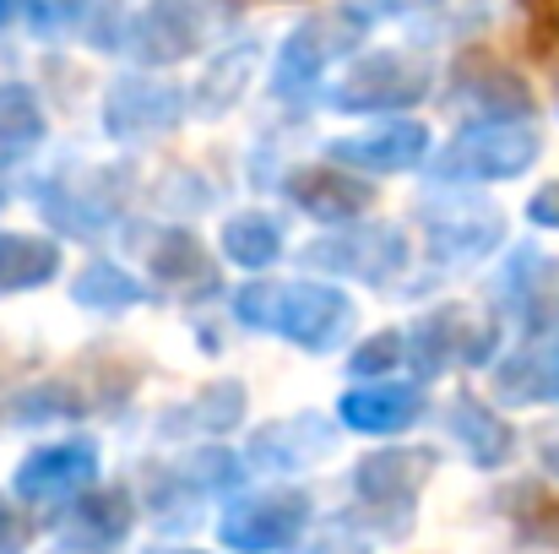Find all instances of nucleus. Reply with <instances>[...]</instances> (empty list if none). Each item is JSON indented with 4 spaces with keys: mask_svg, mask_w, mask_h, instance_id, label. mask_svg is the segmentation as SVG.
<instances>
[]
</instances>
